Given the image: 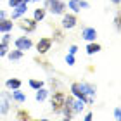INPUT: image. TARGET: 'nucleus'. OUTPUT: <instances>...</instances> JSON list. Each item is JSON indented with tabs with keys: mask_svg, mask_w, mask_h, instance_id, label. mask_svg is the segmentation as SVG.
I'll return each instance as SVG.
<instances>
[{
	"mask_svg": "<svg viewBox=\"0 0 121 121\" xmlns=\"http://www.w3.org/2000/svg\"><path fill=\"white\" fill-rule=\"evenodd\" d=\"M10 40H12V36H10V33H4V36H2V43H5V45H9Z\"/></svg>",
	"mask_w": 121,
	"mask_h": 121,
	"instance_id": "nucleus-26",
	"label": "nucleus"
},
{
	"mask_svg": "<svg viewBox=\"0 0 121 121\" xmlns=\"http://www.w3.org/2000/svg\"><path fill=\"white\" fill-rule=\"evenodd\" d=\"M97 30L95 28H90V26H86V28H83L81 30V38L83 40H86V42H95L97 40Z\"/></svg>",
	"mask_w": 121,
	"mask_h": 121,
	"instance_id": "nucleus-10",
	"label": "nucleus"
},
{
	"mask_svg": "<svg viewBox=\"0 0 121 121\" xmlns=\"http://www.w3.org/2000/svg\"><path fill=\"white\" fill-rule=\"evenodd\" d=\"M114 28L119 30V14H116V17H114Z\"/></svg>",
	"mask_w": 121,
	"mask_h": 121,
	"instance_id": "nucleus-30",
	"label": "nucleus"
},
{
	"mask_svg": "<svg viewBox=\"0 0 121 121\" xmlns=\"http://www.w3.org/2000/svg\"><path fill=\"white\" fill-rule=\"evenodd\" d=\"M66 64H68V66H74V64H76V59H74V56L68 54V56H66Z\"/></svg>",
	"mask_w": 121,
	"mask_h": 121,
	"instance_id": "nucleus-25",
	"label": "nucleus"
},
{
	"mask_svg": "<svg viewBox=\"0 0 121 121\" xmlns=\"http://www.w3.org/2000/svg\"><path fill=\"white\" fill-rule=\"evenodd\" d=\"M69 92H71V95H73L74 99H80V100H83L86 106H92V104L95 102L93 99H90V97H86V95H85L83 86H81V81H74V83H71Z\"/></svg>",
	"mask_w": 121,
	"mask_h": 121,
	"instance_id": "nucleus-1",
	"label": "nucleus"
},
{
	"mask_svg": "<svg viewBox=\"0 0 121 121\" xmlns=\"http://www.w3.org/2000/svg\"><path fill=\"white\" fill-rule=\"evenodd\" d=\"M112 4H116V5H119V0H111Z\"/></svg>",
	"mask_w": 121,
	"mask_h": 121,
	"instance_id": "nucleus-34",
	"label": "nucleus"
},
{
	"mask_svg": "<svg viewBox=\"0 0 121 121\" xmlns=\"http://www.w3.org/2000/svg\"><path fill=\"white\" fill-rule=\"evenodd\" d=\"M76 52H78V47H76V45H69V54H71V56H74Z\"/></svg>",
	"mask_w": 121,
	"mask_h": 121,
	"instance_id": "nucleus-28",
	"label": "nucleus"
},
{
	"mask_svg": "<svg viewBox=\"0 0 121 121\" xmlns=\"http://www.w3.org/2000/svg\"><path fill=\"white\" fill-rule=\"evenodd\" d=\"M85 107H86V104H85L83 100H80V99H73V112H74V114L83 112Z\"/></svg>",
	"mask_w": 121,
	"mask_h": 121,
	"instance_id": "nucleus-18",
	"label": "nucleus"
},
{
	"mask_svg": "<svg viewBox=\"0 0 121 121\" xmlns=\"http://www.w3.org/2000/svg\"><path fill=\"white\" fill-rule=\"evenodd\" d=\"M81 86H83V92H85V95L86 97H90L95 100V93H97V86L90 83V81H81Z\"/></svg>",
	"mask_w": 121,
	"mask_h": 121,
	"instance_id": "nucleus-11",
	"label": "nucleus"
},
{
	"mask_svg": "<svg viewBox=\"0 0 121 121\" xmlns=\"http://www.w3.org/2000/svg\"><path fill=\"white\" fill-rule=\"evenodd\" d=\"M52 43H54V40L50 36H42L40 40H38V43H36V52L40 54V56H45V54L52 48Z\"/></svg>",
	"mask_w": 121,
	"mask_h": 121,
	"instance_id": "nucleus-7",
	"label": "nucleus"
},
{
	"mask_svg": "<svg viewBox=\"0 0 121 121\" xmlns=\"http://www.w3.org/2000/svg\"><path fill=\"white\" fill-rule=\"evenodd\" d=\"M64 100H66V92H62V90H54V92H52V97H50L52 111L59 114V111H60L62 106H64Z\"/></svg>",
	"mask_w": 121,
	"mask_h": 121,
	"instance_id": "nucleus-2",
	"label": "nucleus"
},
{
	"mask_svg": "<svg viewBox=\"0 0 121 121\" xmlns=\"http://www.w3.org/2000/svg\"><path fill=\"white\" fill-rule=\"evenodd\" d=\"M45 9H47L52 16H60V14L66 12V4L62 2V0H52V2L48 4Z\"/></svg>",
	"mask_w": 121,
	"mask_h": 121,
	"instance_id": "nucleus-6",
	"label": "nucleus"
},
{
	"mask_svg": "<svg viewBox=\"0 0 121 121\" xmlns=\"http://www.w3.org/2000/svg\"><path fill=\"white\" fill-rule=\"evenodd\" d=\"M92 119H93V114H92V112H86V114H85V119H83V121H92Z\"/></svg>",
	"mask_w": 121,
	"mask_h": 121,
	"instance_id": "nucleus-32",
	"label": "nucleus"
},
{
	"mask_svg": "<svg viewBox=\"0 0 121 121\" xmlns=\"http://www.w3.org/2000/svg\"><path fill=\"white\" fill-rule=\"evenodd\" d=\"M5 17H7V14H5V10H2V9H0V19H5Z\"/></svg>",
	"mask_w": 121,
	"mask_h": 121,
	"instance_id": "nucleus-33",
	"label": "nucleus"
},
{
	"mask_svg": "<svg viewBox=\"0 0 121 121\" xmlns=\"http://www.w3.org/2000/svg\"><path fill=\"white\" fill-rule=\"evenodd\" d=\"M114 119H116V121H119V119H121V116H119V107L114 109Z\"/></svg>",
	"mask_w": 121,
	"mask_h": 121,
	"instance_id": "nucleus-31",
	"label": "nucleus"
},
{
	"mask_svg": "<svg viewBox=\"0 0 121 121\" xmlns=\"http://www.w3.org/2000/svg\"><path fill=\"white\" fill-rule=\"evenodd\" d=\"M14 28V23H12V19H0V31L2 33H10V30Z\"/></svg>",
	"mask_w": 121,
	"mask_h": 121,
	"instance_id": "nucleus-14",
	"label": "nucleus"
},
{
	"mask_svg": "<svg viewBox=\"0 0 121 121\" xmlns=\"http://www.w3.org/2000/svg\"><path fill=\"white\" fill-rule=\"evenodd\" d=\"M36 24L38 23L33 17H24V16H23V17H19V21H17V26L23 31H26V33H33L36 30Z\"/></svg>",
	"mask_w": 121,
	"mask_h": 121,
	"instance_id": "nucleus-5",
	"label": "nucleus"
},
{
	"mask_svg": "<svg viewBox=\"0 0 121 121\" xmlns=\"http://www.w3.org/2000/svg\"><path fill=\"white\" fill-rule=\"evenodd\" d=\"M10 104H12V93H10V90L0 92V114L2 116H7L9 114Z\"/></svg>",
	"mask_w": 121,
	"mask_h": 121,
	"instance_id": "nucleus-3",
	"label": "nucleus"
},
{
	"mask_svg": "<svg viewBox=\"0 0 121 121\" xmlns=\"http://www.w3.org/2000/svg\"><path fill=\"white\" fill-rule=\"evenodd\" d=\"M50 38H52V40H56V42H62V40H64V33H62V30L54 28V35H52Z\"/></svg>",
	"mask_w": 121,
	"mask_h": 121,
	"instance_id": "nucleus-22",
	"label": "nucleus"
},
{
	"mask_svg": "<svg viewBox=\"0 0 121 121\" xmlns=\"http://www.w3.org/2000/svg\"><path fill=\"white\" fill-rule=\"evenodd\" d=\"M35 121H50V119H45V118H42V119H35Z\"/></svg>",
	"mask_w": 121,
	"mask_h": 121,
	"instance_id": "nucleus-35",
	"label": "nucleus"
},
{
	"mask_svg": "<svg viewBox=\"0 0 121 121\" xmlns=\"http://www.w3.org/2000/svg\"><path fill=\"white\" fill-rule=\"evenodd\" d=\"M7 4H9V5H10V7H12V9H14V7H16V5H19V4H21V0H7Z\"/></svg>",
	"mask_w": 121,
	"mask_h": 121,
	"instance_id": "nucleus-27",
	"label": "nucleus"
},
{
	"mask_svg": "<svg viewBox=\"0 0 121 121\" xmlns=\"http://www.w3.org/2000/svg\"><path fill=\"white\" fill-rule=\"evenodd\" d=\"M68 7L73 10V14H78L81 10V5H80V0H69L68 2Z\"/></svg>",
	"mask_w": 121,
	"mask_h": 121,
	"instance_id": "nucleus-21",
	"label": "nucleus"
},
{
	"mask_svg": "<svg viewBox=\"0 0 121 121\" xmlns=\"http://www.w3.org/2000/svg\"><path fill=\"white\" fill-rule=\"evenodd\" d=\"M10 93H12V102H17V104H24L26 102V93L21 92V88L12 90Z\"/></svg>",
	"mask_w": 121,
	"mask_h": 121,
	"instance_id": "nucleus-12",
	"label": "nucleus"
},
{
	"mask_svg": "<svg viewBox=\"0 0 121 121\" xmlns=\"http://www.w3.org/2000/svg\"><path fill=\"white\" fill-rule=\"evenodd\" d=\"M76 24H78V17H76V14L69 12V14H62V21H60V28L62 30H73L76 28Z\"/></svg>",
	"mask_w": 121,
	"mask_h": 121,
	"instance_id": "nucleus-4",
	"label": "nucleus"
},
{
	"mask_svg": "<svg viewBox=\"0 0 121 121\" xmlns=\"http://www.w3.org/2000/svg\"><path fill=\"white\" fill-rule=\"evenodd\" d=\"M14 45H16V48L17 50H30V48L33 47V40L30 36H19V38H16L14 40Z\"/></svg>",
	"mask_w": 121,
	"mask_h": 121,
	"instance_id": "nucleus-8",
	"label": "nucleus"
},
{
	"mask_svg": "<svg viewBox=\"0 0 121 121\" xmlns=\"http://www.w3.org/2000/svg\"><path fill=\"white\" fill-rule=\"evenodd\" d=\"M26 12H28V4L21 2L19 5H16V7L12 9V16H10V19L16 21V19H19V17H23Z\"/></svg>",
	"mask_w": 121,
	"mask_h": 121,
	"instance_id": "nucleus-9",
	"label": "nucleus"
},
{
	"mask_svg": "<svg viewBox=\"0 0 121 121\" xmlns=\"http://www.w3.org/2000/svg\"><path fill=\"white\" fill-rule=\"evenodd\" d=\"M45 16H47V9L45 7H36L35 12H33V19H35L36 23H40V21L45 19Z\"/></svg>",
	"mask_w": 121,
	"mask_h": 121,
	"instance_id": "nucleus-15",
	"label": "nucleus"
},
{
	"mask_svg": "<svg viewBox=\"0 0 121 121\" xmlns=\"http://www.w3.org/2000/svg\"><path fill=\"white\" fill-rule=\"evenodd\" d=\"M48 93H50V90H47V88H38L36 90V93H35V99H36V102H43L45 99L48 97Z\"/></svg>",
	"mask_w": 121,
	"mask_h": 121,
	"instance_id": "nucleus-19",
	"label": "nucleus"
},
{
	"mask_svg": "<svg viewBox=\"0 0 121 121\" xmlns=\"http://www.w3.org/2000/svg\"><path fill=\"white\" fill-rule=\"evenodd\" d=\"M5 57H9L10 60H21V59L24 57V52H23V50H17V48H16V50H9Z\"/></svg>",
	"mask_w": 121,
	"mask_h": 121,
	"instance_id": "nucleus-20",
	"label": "nucleus"
},
{
	"mask_svg": "<svg viewBox=\"0 0 121 121\" xmlns=\"http://www.w3.org/2000/svg\"><path fill=\"white\" fill-rule=\"evenodd\" d=\"M9 50H10V48H9V45H5V43H2V42H0V57H5Z\"/></svg>",
	"mask_w": 121,
	"mask_h": 121,
	"instance_id": "nucleus-24",
	"label": "nucleus"
},
{
	"mask_svg": "<svg viewBox=\"0 0 121 121\" xmlns=\"http://www.w3.org/2000/svg\"><path fill=\"white\" fill-rule=\"evenodd\" d=\"M102 50V45L100 43H97V42H88V45H86V54L88 56H93V54H97V52H100Z\"/></svg>",
	"mask_w": 121,
	"mask_h": 121,
	"instance_id": "nucleus-16",
	"label": "nucleus"
},
{
	"mask_svg": "<svg viewBox=\"0 0 121 121\" xmlns=\"http://www.w3.org/2000/svg\"><path fill=\"white\" fill-rule=\"evenodd\" d=\"M28 85L31 86L33 90H38V88H42V86L45 85V83H43L42 80H35V78H33V80H30V81H28Z\"/></svg>",
	"mask_w": 121,
	"mask_h": 121,
	"instance_id": "nucleus-23",
	"label": "nucleus"
},
{
	"mask_svg": "<svg viewBox=\"0 0 121 121\" xmlns=\"http://www.w3.org/2000/svg\"><path fill=\"white\" fill-rule=\"evenodd\" d=\"M16 119H17V121H35L31 118L30 111H26V109H17V112H16Z\"/></svg>",
	"mask_w": 121,
	"mask_h": 121,
	"instance_id": "nucleus-13",
	"label": "nucleus"
},
{
	"mask_svg": "<svg viewBox=\"0 0 121 121\" xmlns=\"http://www.w3.org/2000/svg\"><path fill=\"white\" fill-rule=\"evenodd\" d=\"M31 2H38V0H31Z\"/></svg>",
	"mask_w": 121,
	"mask_h": 121,
	"instance_id": "nucleus-37",
	"label": "nucleus"
},
{
	"mask_svg": "<svg viewBox=\"0 0 121 121\" xmlns=\"http://www.w3.org/2000/svg\"><path fill=\"white\" fill-rule=\"evenodd\" d=\"M59 121H71V119H68V118H62V119H59Z\"/></svg>",
	"mask_w": 121,
	"mask_h": 121,
	"instance_id": "nucleus-36",
	"label": "nucleus"
},
{
	"mask_svg": "<svg viewBox=\"0 0 121 121\" xmlns=\"http://www.w3.org/2000/svg\"><path fill=\"white\" fill-rule=\"evenodd\" d=\"M80 5H81V9H88L90 7V4L86 2V0H80Z\"/></svg>",
	"mask_w": 121,
	"mask_h": 121,
	"instance_id": "nucleus-29",
	"label": "nucleus"
},
{
	"mask_svg": "<svg viewBox=\"0 0 121 121\" xmlns=\"http://www.w3.org/2000/svg\"><path fill=\"white\" fill-rule=\"evenodd\" d=\"M21 80L19 78H9L7 81H5V86H7V90H17L21 88Z\"/></svg>",
	"mask_w": 121,
	"mask_h": 121,
	"instance_id": "nucleus-17",
	"label": "nucleus"
}]
</instances>
